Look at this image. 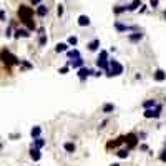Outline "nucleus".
Listing matches in <instances>:
<instances>
[{
	"mask_svg": "<svg viewBox=\"0 0 166 166\" xmlns=\"http://www.w3.org/2000/svg\"><path fill=\"white\" fill-rule=\"evenodd\" d=\"M18 15H20V20L25 23L30 30H35V23H33V10H32L30 7L27 5H22L20 8H18Z\"/></svg>",
	"mask_w": 166,
	"mask_h": 166,
	"instance_id": "obj_1",
	"label": "nucleus"
},
{
	"mask_svg": "<svg viewBox=\"0 0 166 166\" xmlns=\"http://www.w3.org/2000/svg\"><path fill=\"white\" fill-rule=\"evenodd\" d=\"M121 73H123V65L120 62H116V60H110V68L106 72V75L108 77H120Z\"/></svg>",
	"mask_w": 166,
	"mask_h": 166,
	"instance_id": "obj_2",
	"label": "nucleus"
},
{
	"mask_svg": "<svg viewBox=\"0 0 166 166\" xmlns=\"http://www.w3.org/2000/svg\"><path fill=\"white\" fill-rule=\"evenodd\" d=\"M96 65H98L100 70H105V72H108L110 68V60H108V52L106 50H101L96 58Z\"/></svg>",
	"mask_w": 166,
	"mask_h": 166,
	"instance_id": "obj_3",
	"label": "nucleus"
},
{
	"mask_svg": "<svg viewBox=\"0 0 166 166\" xmlns=\"http://www.w3.org/2000/svg\"><path fill=\"white\" fill-rule=\"evenodd\" d=\"M2 58H4V63H7V67H10V65H20L22 60L15 58L13 55H10V52H7L5 48L2 50Z\"/></svg>",
	"mask_w": 166,
	"mask_h": 166,
	"instance_id": "obj_4",
	"label": "nucleus"
},
{
	"mask_svg": "<svg viewBox=\"0 0 166 166\" xmlns=\"http://www.w3.org/2000/svg\"><path fill=\"white\" fill-rule=\"evenodd\" d=\"M161 110H163V106H161V105H156L155 108H151V110H145L143 116H145V118H160Z\"/></svg>",
	"mask_w": 166,
	"mask_h": 166,
	"instance_id": "obj_5",
	"label": "nucleus"
},
{
	"mask_svg": "<svg viewBox=\"0 0 166 166\" xmlns=\"http://www.w3.org/2000/svg\"><path fill=\"white\" fill-rule=\"evenodd\" d=\"M90 75H95V73L91 72L90 68H87V67H83V68H80V70H78V78H80V80H87Z\"/></svg>",
	"mask_w": 166,
	"mask_h": 166,
	"instance_id": "obj_6",
	"label": "nucleus"
},
{
	"mask_svg": "<svg viewBox=\"0 0 166 166\" xmlns=\"http://www.w3.org/2000/svg\"><path fill=\"white\" fill-rule=\"evenodd\" d=\"M153 77H155L156 82H165L166 80V72L165 70H161V68H158V70L153 73Z\"/></svg>",
	"mask_w": 166,
	"mask_h": 166,
	"instance_id": "obj_7",
	"label": "nucleus"
},
{
	"mask_svg": "<svg viewBox=\"0 0 166 166\" xmlns=\"http://www.w3.org/2000/svg\"><path fill=\"white\" fill-rule=\"evenodd\" d=\"M126 143H128V148H135L136 146V135H133V133H130V135H126Z\"/></svg>",
	"mask_w": 166,
	"mask_h": 166,
	"instance_id": "obj_8",
	"label": "nucleus"
},
{
	"mask_svg": "<svg viewBox=\"0 0 166 166\" xmlns=\"http://www.w3.org/2000/svg\"><path fill=\"white\" fill-rule=\"evenodd\" d=\"M30 158H32L33 161H40V160H42L40 150H37V148H30Z\"/></svg>",
	"mask_w": 166,
	"mask_h": 166,
	"instance_id": "obj_9",
	"label": "nucleus"
},
{
	"mask_svg": "<svg viewBox=\"0 0 166 166\" xmlns=\"http://www.w3.org/2000/svg\"><path fill=\"white\" fill-rule=\"evenodd\" d=\"M68 67H73V68H83V58H77V60H70L68 62Z\"/></svg>",
	"mask_w": 166,
	"mask_h": 166,
	"instance_id": "obj_10",
	"label": "nucleus"
},
{
	"mask_svg": "<svg viewBox=\"0 0 166 166\" xmlns=\"http://www.w3.org/2000/svg\"><path fill=\"white\" fill-rule=\"evenodd\" d=\"M78 25L80 27H88L90 25V17L88 15H80L78 17Z\"/></svg>",
	"mask_w": 166,
	"mask_h": 166,
	"instance_id": "obj_11",
	"label": "nucleus"
},
{
	"mask_svg": "<svg viewBox=\"0 0 166 166\" xmlns=\"http://www.w3.org/2000/svg\"><path fill=\"white\" fill-rule=\"evenodd\" d=\"M30 135H32V138H33V140H37V138H42V128L40 126H33V128H32L30 130Z\"/></svg>",
	"mask_w": 166,
	"mask_h": 166,
	"instance_id": "obj_12",
	"label": "nucleus"
},
{
	"mask_svg": "<svg viewBox=\"0 0 166 166\" xmlns=\"http://www.w3.org/2000/svg\"><path fill=\"white\" fill-rule=\"evenodd\" d=\"M98 47H100V40H98V38H95V40H91L88 43V50H90V52H96Z\"/></svg>",
	"mask_w": 166,
	"mask_h": 166,
	"instance_id": "obj_13",
	"label": "nucleus"
},
{
	"mask_svg": "<svg viewBox=\"0 0 166 166\" xmlns=\"http://www.w3.org/2000/svg\"><path fill=\"white\" fill-rule=\"evenodd\" d=\"M123 141H126V136H120V138H116L115 141L108 143V148H116V146H118V145H121Z\"/></svg>",
	"mask_w": 166,
	"mask_h": 166,
	"instance_id": "obj_14",
	"label": "nucleus"
},
{
	"mask_svg": "<svg viewBox=\"0 0 166 166\" xmlns=\"http://www.w3.org/2000/svg\"><path fill=\"white\" fill-rule=\"evenodd\" d=\"M115 28H116V30H120V32H126V30H135L136 27H128V25H121V23H120V22H116V23H115Z\"/></svg>",
	"mask_w": 166,
	"mask_h": 166,
	"instance_id": "obj_15",
	"label": "nucleus"
},
{
	"mask_svg": "<svg viewBox=\"0 0 166 166\" xmlns=\"http://www.w3.org/2000/svg\"><path fill=\"white\" fill-rule=\"evenodd\" d=\"M15 33H17V35H15L17 38H20V37H22V38H28V37H30L28 30H25V28H18V30H17Z\"/></svg>",
	"mask_w": 166,
	"mask_h": 166,
	"instance_id": "obj_16",
	"label": "nucleus"
},
{
	"mask_svg": "<svg viewBox=\"0 0 166 166\" xmlns=\"http://www.w3.org/2000/svg\"><path fill=\"white\" fill-rule=\"evenodd\" d=\"M45 145H47V141L43 140V138H37V140H33V146H35L37 150H40V148H43Z\"/></svg>",
	"mask_w": 166,
	"mask_h": 166,
	"instance_id": "obj_17",
	"label": "nucleus"
},
{
	"mask_svg": "<svg viewBox=\"0 0 166 166\" xmlns=\"http://www.w3.org/2000/svg\"><path fill=\"white\" fill-rule=\"evenodd\" d=\"M55 52H57V53L68 52V43H57V47H55Z\"/></svg>",
	"mask_w": 166,
	"mask_h": 166,
	"instance_id": "obj_18",
	"label": "nucleus"
},
{
	"mask_svg": "<svg viewBox=\"0 0 166 166\" xmlns=\"http://www.w3.org/2000/svg\"><path fill=\"white\" fill-rule=\"evenodd\" d=\"M67 57L70 58V60H72V58H73V60L82 58V57H80V52H78V50H68V52H67Z\"/></svg>",
	"mask_w": 166,
	"mask_h": 166,
	"instance_id": "obj_19",
	"label": "nucleus"
},
{
	"mask_svg": "<svg viewBox=\"0 0 166 166\" xmlns=\"http://www.w3.org/2000/svg\"><path fill=\"white\" fill-rule=\"evenodd\" d=\"M156 106V101L155 100H146V101H143V108L145 110H151Z\"/></svg>",
	"mask_w": 166,
	"mask_h": 166,
	"instance_id": "obj_20",
	"label": "nucleus"
},
{
	"mask_svg": "<svg viewBox=\"0 0 166 166\" xmlns=\"http://www.w3.org/2000/svg\"><path fill=\"white\" fill-rule=\"evenodd\" d=\"M63 148H65V151H67V153H75V145H73V143H70V141H67V143L63 145Z\"/></svg>",
	"mask_w": 166,
	"mask_h": 166,
	"instance_id": "obj_21",
	"label": "nucleus"
},
{
	"mask_svg": "<svg viewBox=\"0 0 166 166\" xmlns=\"http://www.w3.org/2000/svg\"><path fill=\"white\" fill-rule=\"evenodd\" d=\"M37 13H38L40 17H45V15L48 13V7H45V5H40V7H38V10H37Z\"/></svg>",
	"mask_w": 166,
	"mask_h": 166,
	"instance_id": "obj_22",
	"label": "nucleus"
},
{
	"mask_svg": "<svg viewBox=\"0 0 166 166\" xmlns=\"http://www.w3.org/2000/svg\"><path fill=\"white\" fill-rule=\"evenodd\" d=\"M128 155H130V148H126V150H118V153H116L118 158H128Z\"/></svg>",
	"mask_w": 166,
	"mask_h": 166,
	"instance_id": "obj_23",
	"label": "nucleus"
},
{
	"mask_svg": "<svg viewBox=\"0 0 166 166\" xmlns=\"http://www.w3.org/2000/svg\"><path fill=\"white\" fill-rule=\"evenodd\" d=\"M115 110V105L113 103H105L103 105V113H111Z\"/></svg>",
	"mask_w": 166,
	"mask_h": 166,
	"instance_id": "obj_24",
	"label": "nucleus"
},
{
	"mask_svg": "<svg viewBox=\"0 0 166 166\" xmlns=\"http://www.w3.org/2000/svg\"><path fill=\"white\" fill-rule=\"evenodd\" d=\"M140 5H141V2H140V0H133V4H131V5H128V12L136 10V8H138Z\"/></svg>",
	"mask_w": 166,
	"mask_h": 166,
	"instance_id": "obj_25",
	"label": "nucleus"
},
{
	"mask_svg": "<svg viewBox=\"0 0 166 166\" xmlns=\"http://www.w3.org/2000/svg\"><path fill=\"white\" fill-rule=\"evenodd\" d=\"M128 38H130V42H138V40L143 38V33H133V35H130Z\"/></svg>",
	"mask_w": 166,
	"mask_h": 166,
	"instance_id": "obj_26",
	"label": "nucleus"
},
{
	"mask_svg": "<svg viewBox=\"0 0 166 166\" xmlns=\"http://www.w3.org/2000/svg\"><path fill=\"white\" fill-rule=\"evenodd\" d=\"M68 45H72V47H75V45H77L78 43V38L75 35H72V37H68V42H67Z\"/></svg>",
	"mask_w": 166,
	"mask_h": 166,
	"instance_id": "obj_27",
	"label": "nucleus"
},
{
	"mask_svg": "<svg viewBox=\"0 0 166 166\" xmlns=\"http://www.w3.org/2000/svg\"><path fill=\"white\" fill-rule=\"evenodd\" d=\"M47 42H48V38H47L45 35H42V37H40V40H38V45H40V47H43V45H45Z\"/></svg>",
	"mask_w": 166,
	"mask_h": 166,
	"instance_id": "obj_28",
	"label": "nucleus"
},
{
	"mask_svg": "<svg viewBox=\"0 0 166 166\" xmlns=\"http://www.w3.org/2000/svg\"><path fill=\"white\" fill-rule=\"evenodd\" d=\"M124 10H128V5H126V7H121V5H120V7H116V8H115V13H121V12H124Z\"/></svg>",
	"mask_w": 166,
	"mask_h": 166,
	"instance_id": "obj_29",
	"label": "nucleus"
},
{
	"mask_svg": "<svg viewBox=\"0 0 166 166\" xmlns=\"http://www.w3.org/2000/svg\"><path fill=\"white\" fill-rule=\"evenodd\" d=\"M68 68H70L68 65H67V67H62L60 70H58V73H60V75H67V73H68Z\"/></svg>",
	"mask_w": 166,
	"mask_h": 166,
	"instance_id": "obj_30",
	"label": "nucleus"
},
{
	"mask_svg": "<svg viewBox=\"0 0 166 166\" xmlns=\"http://www.w3.org/2000/svg\"><path fill=\"white\" fill-rule=\"evenodd\" d=\"M63 12H65V8H63V5H58V7H57V13H58V15H60V17H62V15H63Z\"/></svg>",
	"mask_w": 166,
	"mask_h": 166,
	"instance_id": "obj_31",
	"label": "nucleus"
},
{
	"mask_svg": "<svg viewBox=\"0 0 166 166\" xmlns=\"http://www.w3.org/2000/svg\"><path fill=\"white\" fill-rule=\"evenodd\" d=\"M22 65H23V67H25V68H33V65H32V63H28V62H23V60H22Z\"/></svg>",
	"mask_w": 166,
	"mask_h": 166,
	"instance_id": "obj_32",
	"label": "nucleus"
},
{
	"mask_svg": "<svg viewBox=\"0 0 166 166\" xmlns=\"http://www.w3.org/2000/svg\"><path fill=\"white\" fill-rule=\"evenodd\" d=\"M160 160H161V161H165V163H166V150H165V151H163V153L160 155Z\"/></svg>",
	"mask_w": 166,
	"mask_h": 166,
	"instance_id": "obj_33",
	"label": "nucleus"
},
{
	"mask_svg": "<svg viewBox=\"0 0 166 166\" xmlns=\"http://www.w3.org/2000/svg\"><path fill=\"white\" fill-rule=\"evenodd\" d=\"M150 5L153 7V8H156V7H158V0H151V2H150Z\"/></svg>",
	"mask_w": 166,
	"mask_h": 166,
	"instance_id": "obj_34",
	"label": "nucleus"
},
{
	"mask_svg": "<svg viewBox=\"0 0 166 166\" xmlns=\"http://www.w3.org/2000/svg\"><path fill=\"white\" fill-rule=\"evenodd\" d=\"M0 15H2V22H7V20H5V10L0 12Z\"/></svg>",
	"mask_w": 166,
	"mask_h": 166,
	"instance_id": "obj_35",
	"label": "nucleus"
},
{
	"mask_svg": "<svg viewBox=\"0 0 166 166\" xmlns=\"http://www.w3.org/2000/svg\"><path fill=\"white\" fill-rule=\"evenodd\" d=\"M10 32H12V28H10V27H8V28H7V30H5V35H7V37H10V35H12Z\"/></svg>",
	"mask_w": 166,
	"mask_h": 166,
	"instance_id": "obj_36",
	"label": "nucleus"
},
{
	"mask_svg": "<svg viewBox=\"0 0 166 166\" xmlns=\"http://www.w3.org/2000/svg\"><path fill=\"white\" fill-rule=\"evenodd\" d=\"M40 2H42V0H32V4H33V5H38Z\"/></svg>",
	"mask_w": 166,
	"mask_h": 166,
	"instance_id": "obj_37",
	"label": "nucleus"
},
{
	"mask_svg": "<svg viewBox=\"0 0 166 166\" xmlns=\"http://www.w3.org/2000/svg\"><path fill=\"white\" fill-rule=\"evenodd\" d=\"M110 166H120L118 163H113V165H110Z\"/></svg>",
	"mask_w": 166,
	"mask_h": 166,
	"instance_id": "obj_38",
	"label": "nucleus"
},
{
	"mask_svg": "<svg viewBox=\"0 0 166 166\" xmlns=\"http://www.w3.org/2000/svg\"><path fill=\"white\" fill-rule=\"evenodd\" d=\"M165 20H166V12H165Z\"/></svg>",
	"mask_w": 166,
	"mask_h": 166,
	"instance_id": "obj_39",
	"label": "nucleus"
}]
</instances>
